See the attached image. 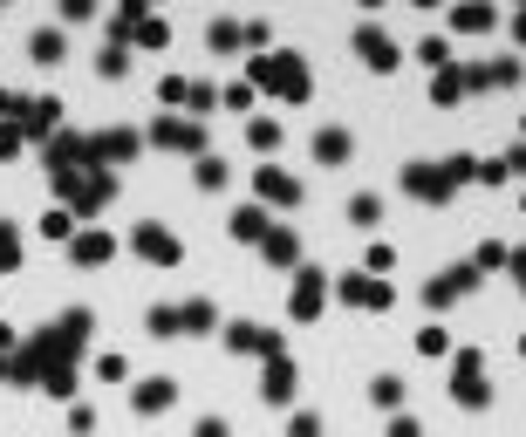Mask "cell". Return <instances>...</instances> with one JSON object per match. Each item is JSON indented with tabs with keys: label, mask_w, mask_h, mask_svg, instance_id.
Returning a JSON list of instances; mask_svg holds the SVG:
<instances>
[{
	"label": "cell",
	"mask_w": 526,
	"mask_h": 437,
	"mask_svg": "<svg viewBox=\"0 0 526 437\" xmlns=\"http://www.w3.org/2000/svg\"><path fill=\"white\" fill-rule=\"evenodd\" d=\"M335 294L349 301V308H390V301H397V294H390V281H376V274H342Z\"/></svg>",
	"instance_id": "obj_9"
},
{
	"label": "cell",
	"mask_w": 526,
	"mask_h": 437,
	"mask_svg": "<svg viewBox=\"0 0 526 437\" xmlns=\"http://www.w3.org/2000/svg\"><path fill=\"white\" fill-rule=\"evenodd\" d=\"M171 396H178V383H171V376H151V383L130 390V404H137L144 417H157V410H171Z\"/></svg>",
	"instance_id": "obj_19"
},
{
	"label": "cell",
	"mask_w": 526,
	"mask_h": 437,
	"mask_svg": "<svg viewBox=\"0 0 526 437\" xmlns=\"http://www.w3.org/2000/svg\"><path fill=\"white\" fill-rule=\"evenodd\" d=\"M199 185H205V191H219V185H226V157L199 151Z\"/></svg>",
	"instance_id": "obj_30"
},
{
	"label": "cell",
	"mask_w": 526,
	"mask_h": 437,
	"mask_svg": "<svg viewBox=\"0 0 526 437\" xmlns=\"http://www.w3.org/2000/svg\"><path fill=\"white\" fill-rule=\"evenodd\" d=\"M472 178H479V164H472V157H437V164H403V178L397 185L410 191V199H451V191L458 185H472Z\"/></svg>",
	"instance_id": "obj_2"
},
{
	"label": "cell",
	"mask_w": 526,
	"mask_h": 437,
	"mask_svg": "<svg viewBox=\"0 0 526 437\" xmlns=\"http://www.w3.org/2000/svg\"><path fill=\"white\" fill-rule=\"evenodd\" d=\"M96 76H103V82L130 76V48H103V55H96Z\"/></svg>",
	"instance_id": "obj_28"
},
{
	"label": "cell",
	"mask_w": 526,
	"mask_h": 437,
	"mask_svg": "<svg viewBox=\"0 0 526 437\" xmlns=\"http://www.w3.org/2000/svg\"><path fill=\"white\" fill-rule=\"evenodd\" d=\"M42 233H48V239H69V233H76V212H69V205H62V212H48Z\"/></svg>",
	"instance_id": "obj_36"
},
{
	"label": "cell",
	"mask_w": 526,
	"mask_h": 437,
	"mask_svg": "<svg viewBox=\"0 0 526 437\" xmlns=\"http://www.w3.org/2000/svg\"><path fill=\"white\" fill-rule=\"evenodd\" d=\"M96 376H103V383H124L130 362H124V356H96Z\"/></svg>",
	"instance_id": "obj_39"
},
{
	"label": "cell",
	"mask_w": 526,
	"mask_h": 437,
	"mask_svg": "<svg viewBox=\"0 0 526 437\" xmlns=\"http://www.w3.org/2000/svg\"><path fill=\"white\" fill-rule=\"evenodd\" d=\"M253 82H226V89H219V109H253Z\"/></svg>",
	"instance_id": "obj_32"
},
{
	"label": "cell",
	"mask_w": 526,
	"mask_h": 437,
	"mask_svg": "<svg viewBox=\"0 0 526 437\" xmlns=\"http://www.w3.org/2000/svg\"><path fill=\"white\" fill-rule=\"evenodd\" d=\"M506 266H512V287L526 294V246H506Z\"/></svg>",
	"instance_id": "obj_43"
},
{
	"label": "cell",
	"mask_w": 526,
	"mask_h": 437,
	"mask_svg": "<svg viewBox=\"0 0 526 437\" xmlns=\"http://www.w3.org/2000/svg\"><path fill=\"white\" fill-rule=\"evenodd\" d=\"M493 7H485V0H458V7H451V28H458V34H485V28H493Z\"/></svg>",
	"instance_id": "obj_22"
},
{
	"label": "cell",
	"mask_w": 526,
	"mask_h": 437,
	"mask_svg": "<svg viewBox=\"0 0 526 437\" xmlns=\"http://www.w3.org/2000/svg\"><path fill=\"white\" fill-rule=\"evenodd\" d=\"M295 390H301V369L287 356H267V376H260V396L267 404H295Z\"/></svg>",
	"instance_id": "obj_12"
},
{
	"label": "cell",
	"mask_w": 526,
	"mask_h": 437,
	"mask_svg": "<svg viewBox=\"0 0 526 437\" xmlns=\"http://www.w3.org/2000/svg\"><path fill=\"white\" fill-rule=\"evenodd\" d=\"M383 437H424V423L418 417H403V410H397V417H390V431Z\"/></svg>",
	"instance_id": "obj_42"
},
{
	"label": "cell",
	"mask_w": 526,
	"mask_h": 437,
	"mask_svg": "<svg viewBox=\"0 0 526 437\" xmlns=\"http://www.w3.org/2000/svg\"><path fill=\"white\" fill-rule=\"evenodd\" d=\"M472 266H479V274H493V266H506V239H485V246L472 253Z\"/></svg>",
	"instance_id": "obj_34"
},
{
	"label": "cell",
	"mask_w": 526,
	"mask_h": 437,
	"mask_svg": "<svg viewBox=\"0 0 526 437\" xmlns=\"http://www.w3.org/2000/svg\"><path fill=\"white\" fill-rule=\"evenodd\" d=\"M247 137H253V151H274V144H280V124H274V116H253Z\"/></svg>",
	"instance_id": "obj_31"
},
{
	"label": "cell",
	"mask_w": 526,
	"mask_h": 437,
	"mask_svg": "<svg viewBox=\"0 0 526 437\" xmlns=\"http://www.w3.org/2000/svg\"><path fill=\"white\" fill-rule=\"evenodd\" d=\"M253 89H274L280 103H308L315 76L301 55H287V48H267V55H253Z\"/></svg>",
	"instance_id": "obj_3"
},
{
	"label": "cell",
	"mask_w": 526,
	"mask_h": 437,
	"mask_svg": "<svg viewBox=\"0 0 526 437\" xmlns=\"http://www.w3.org/2000/svg\"><path fill=\"white\" fill-rule=\"evenodd\" d=\"M28 55H34V62H42V69H55V62H62V55H69V42H62V34H55V28H42V34H34V42H28Z\"/></svg>",
	"instance_id": "obj_25"
},
{
	"label": "cell",
	"mask_w": 526,
	"mask_h": 437,
	"mask_svg": "<svg viewBox=\"0 0 526 437\" xmlns=\"http://www.w3.org/2000/svg\"><path fill=\"white\" fill-rule=\"evenodd\" d=\"M205 42H212V55H232V48H247V21H212Z\"/></svg>",
	"instance_id": "obj_24"
},
{
	"label": "cell",
	"mask_w": 526,
	"mask_h": 437,
	"mask_svg": "<svg viewBox=\"0 0 526 437\" xmlns=\"http://www.w3.org/2000/svg\"><path fill=\"white\" fill-rule=\"evenodd\" d=\"M109 253H117L109 233H69V260H76V266H103Z\"/></svg>",
	"instance_id": "obj_16"
},
{
	"label": "cell",
	"mask_w": 526,
	"mask_h": 437,
	"mask_svg": "<svg viewBox=\"0 0 526 437\" xmlns=\"http://www.w3.org/2000/svg\"><path fill=\"white\" fill-rule=\"evenodd\" d=\"M151 144H157V151H192V157H199V151H205V130H199V116L164 109V116L151 124Z\"/></svg>",
	"instance_id": "obj_5"
},
{
	"label": "cell",
	"mask_w": 526,
	"mask_h": 437,
	"mask_svg": "<svg viewBox=\"0 0 526 437\" xmlns=\"http://www.w3.org/2000/svg\"><path fill=\"white\" fill-rule=\"evenodd\" d=\"M485 185H506V178H526V144H512V151H499L493 164H479Z\"/></svg>",
	"instance_id": "obj_21"
},
{
	"label": "cell",
	"mask_w": 526,
	"mask_h": 437,
	"mask_svg": "<svg viewBox=\"0 0 526 437\" xmlns=\"http://www.w3.org/2000/svg\"><path fill=\"white\" fill-rule=\"evenodd\" d=\"M451 396H458L465 410H485V362H479V349H458V356H451Z\"/></svg>",
	"instance_id": "obj_4"
},
{
	"label": "cell",
	"mask_w": 526,
	"mask_h": 437,
	"mask_svg": "<svg viewBox=\"0 0 526 437\" xmlns=\"http://www.w3.org/2000/svg\"><path fill=\"white\" fill-rule=\"evenodd\" d=\"M287 437H322V423H315V417H308V410H301V417H295V423H287Z\"/></svg>",
	"instance_id": "obj_45"
},
{
	"label": "cell",
	"mask_w": 526,
	"mask_h": 437,
	"mask_svg": "<svg viewBox=\"0 0 526 437\" xmlns=\"http://www.w3.org/2000/svg\"><path fill=\"white\" fill-rule=\"evenodd\" d=\"M199 437H232V431H226V417H205V423H199Z\"/></svg>",
	"instance_id": "obj_46"
},
{
	"label": "cell",
	"mask_w": 526,
	"mask_h": 437,
	"mask_svg": "<svg viewBox=\"0 0 526 437\" xmlns=\"http://www.w3.org/2000/svg\"><path fill=\"white\" fill-rule=\"evenodd\" d=\"M185 109H192V116H212V109H219V89H212V82H192V89H185Z\"/></svg>",
	"instance_id": "obj_29"
},
{
	"label": "cell",
	"mask_w": 526,
	"mask_h": 437,
	"mask_svg": "<svg viewBox=\"0 0 526 437\" xmlns=\"http://www.w3.org/2000/svg\"><path fill=\"white\" fill-rule=\"evenodd\" d=\"M418 62H431V69H451V42H445V34H431V42H418Z\"/></svg>",
	"instance_id": "obj_33"
},
{
	"label": "cell",
	"mask_w": 526,
	"mask_h": 437,
	"mask_svg": "<svg viewBox=\"0 0 526 437\" xmlns=\"http://www.w3.org/2000/svg\"><path fill=\"white\" fill-rule=\"evenodd\" d=\"M267 226H274V218H267V205H240V212L226 218V233H232V239H253V246L267 239Z\"/></svg>",
	"instance_id": "obj_20"
},
{
	"label": "cell",
	"mask_w": 526,
	"mask_h": 437,
	"mask_svg": "<svg viewBox=\"0 0 526 437\" xmlns=\"http://www.w3.org/2000/svg\"><path fill=\"white\" fill-rule=\"evenodd\" d=\"M362 7H383V0H362Z\"/></svg>",
	"instance_id": "obj_49"
},
{
	"label": "cell",
	"mask_w": 526,
	"mask_h": 437,
	"mask_svg": "<svg viewBox=\"0 0 526 437\" xmlns=\"http://www.w3.org/2000/svg\"><path fill=\"white\" fill-rule=\"evenodd\" d=\"M315 157H322V164H335V172H342V164L356 157V137H349V130H335V124H328V130H315Z\"/></svg>",
	"instance_id": "obj_17"
},
{
	"label": "cell",
	"mask_w": 526,
	"mask_h": 437,
	"mask_svg": "<svg viewBox=\"0 0 526 437\" xmlns=\"http://www.w3.org/2000/svg\"><path fill=\"white\" fill-rule=\"evenodd\" d=\"M171 321H178V335H205L219 321V308L212 301H185V308H171Z\"/></svg>",
	"instance_id": "obj_23"
},
{
	"label": "cell",
	"mask_w": 526,
	"mask_h": 437,
	"mask_svg": "<svg viewBox=\"0 0 526 437\" xmlns=\"http://www.w3.org/2000/svg\"><path fill=\"white\" fill-rule=\"evenodd\" d=\"M458 96H465V69H437V76H431V103H458Z\"/></svg>",
	"instance_id": "obj_26"
},
{
	"label": "cell",
	"mask_w": 526,
	"mask_h": 437,
	"mask_svg": "<svg viewBox=\"0 0 526 437\" xmlns=\"http://www.w3.org/2000/svg\"><path fill=\"white\" fill-rule=\"evenodd\" d=\"M7 342H14V335H7V328H0V369H14V362H7Z\"/></svg>",
	"instance_id": "obj_47"
},
{
	"label": "cell",
	"mask_w": 526,
	"mask_h": 437,
	"mask_svg": "<svg viewBox=\"0 0 526 437\" xmlns=\"http://www.w3.org/2000/svg\"><path fill=\"white\" fill-rule=\"evenodd\" d=\"M520 212H526V199H520Z\"/></svg>",
	"instance_id": "obj_51"
},
{
	"label": "cell",
	"mask_w": 526,
	"mask_h": 437,
	"mask_svg": "<svg viewBox=\"0 0 526 437\" xmlns=\"http://www.w3.org/2000/svg\"><path fill=\"white\" fill-rule=\"evenodd\" d=\"M21 137H48V130L62 124V103H55V96H34V103H21Z\"/></svg>",
	"instance_id": "obj_14"
},
{
	"label": "cell",
	"mask_w": 526,
	"mask_h": 437,
	"mask_svg": "<svg viewBox=\"0 0 526 437\" xmlns=\"http://www.w3.org/2000/svg\"><path fill=\"white\" fill-rule=\"evenodd\" d=\"M418 7H445V0H418Z\"/></svg>",
	"instance_id": "obj_48"
},
{
	"label": "cell",
	"mask_w": 526,
	"mask_h": 437,
	"mask_svg": "<svg viewBox=\"0 0 526 437\" xmlns=\"http://www.w3.org/2000/svg\"><path fill=\"white\" fill-rule=\"evenodd\" d=\"M130 246H137V253H144L151 266H178V260H185V246H178V233H164L157 218H144V226H130Z\"/></svg>",
	"instance_id": "obj_7"
},
{
	"label": "cell",
	"mask_w": 526,
	"mask_h": 437,
	"mask_svg": "<svg viewBox=\"0 0 526 437\" xmlns=\"http://www.w3.org/2000/svg\"><path fill=\"white\" fill-rule=\"evenodd\" d=\"M390 266H397V253H390V246H370V274H376V281H383Z\"/></svg>",
	"instance_id": "obj_44"
},
{
	"label": "cell",
	"mask_w": 526,
	"mask_h": 437,
	"mask_svg": "<svg viewBox=\"0 0 526 437\" xmlns=\"http://www.w3.org/2000/svg\"><path fill=\"white\" fill-rule=\"evenodd\" d=\"M370 404L376 410H397L403 404V376H376V383H370Z\"/></svg>",
	"instance_id": "obj_27"
},
{
	"label": "cell",
	"mask_w": 526,
	"mask_h": 437,
	"mask_svg": "<svg viewBox=\"0 0 526 437\" xmlns=\"http://www.w3.org/2000/svg\"><path fill=\"white\" fill-rule=\"evenodd\" d=\"M130 42H144V48H164V42H171V28H164V21H144V28L130 34Z\"/></svg>",
	"instance_id": "obj_40"
},
{
	"label": "cell",
	"mask_w": 526,
	"mask_h": 437,
	"mask_svg": "<svg viewBox=\"0 0 526 437\" xmlns=\"http://www.w3.org/2000/svg\"><path fill=\"white\" fill-rule=\"evenodd\" d=\"M253 191H260V205H301V178L280 172V164H260V172H253Z\"/></svg>",
	"instance_id": "obj_10"
},
{
	"label": "cell",
	"mask_w": 526,
	"mask_h": 437,
	"mask_svg": "<svg viewBox=\"0 0 526 437\" xmlns=\"http://www.w3.org/2000/svg\"><path fill=\"white\" fill-rule=\"evenodd\" d=\"M520 356H526V335H520Z\"/></svg>",
	"instance_id": "obj_50"
},
{
	"label": "cell",
	"mask_w": 526,
	"mask_h": 437,
	"mask_svg": "<svg viewBox=\"0 0 526 437\" xmlns=\"http://www.w3.org/2000/svg\"><path fill=\"white\" fill-rule=\"evenodd\" d=\"M82 342H89V308H69L62 321L48 328L42 342H28V356H21V369L28 376H42L55 396H69L76 390V356H82Z\"/></svg>",
	"instance_id": "obj_1"
},
{
	"label": "cell",
	"mask_w": 526,
	"mask_h": 437,
	"mask_svg": "<svg viewBox=\"0 0 526 437\" xmlns=\"http://www.w3.org/2000/svg\"><path fill=\"white\" fill-rule=\"evenodd\" d=\"M185 89H192L185 76H164V82H157V103H164V109H178V103H185Z\"/></svg>",
	"instance_id": "obj_37"
},
{
	"label": "cell",
	"mask_w": 526,
	"mask_h": 437,
	"mask_svg": "<svg viewBox=\"0 0 526 437\" xmlns=\"http://www.w3.org/2000/svg\"><path fill=\"white\" fill-rule=\"evenodd\" d=\"M322 301H328V274H322V266H295L287 314H295V321H315V314H322Z\"/></svg>",
	"instance_id": "obj_6"
},
{
	"label": "cell",
	"mask_w": 526,
	"mask_h": 437,
	"mask_svg": "<svg viewBox=\"0 0 526 437\" xmlns=\"http://www.w3.org/2000/svg\"><path fill=\"white\" fill-rule=\"evenodd\" d=\"M137 130H103V137H89V151H96V164H103V172H109V164H130V157H137Z\"/></svg>",
	"instance_id": "obj_13"
},
{
	"label": "cell",
	"mask_w": 526,
	"mask_h": 437,
	"mask_svg": "<svg viewBox=\"0 0 526 437\" xmlns=\"http://www.w3.org/2000/svg\"><path fill=\"white\" fill-rule=\"evenodd\" d=\"M356 48H362V62H370L376 76H390V69H397V42H390L383 28H362V34H356Z\"/></svg>",
	"instance_id": "obj_15"
},
{
	"label": "cell",
	"mask_w": 526,
	"mask_h": 437,
	"mask_svg": "<svg viewBox=\"0 0 526 437\" xmlns=\"http://www.w3.org/2000/svg\"><path fill=\"white\" fill-rule=\"evenodd\" d=\"M55 14H62V21H89L96 0H55Z\"/></svg>",
	"instance_id": "obj_41"
},
{
	"label": "cell",
	"mask_w": 526,
	"mask_h": 437,
	"mask_svg": "<svg viewBox=\"0 0 526 437\" xmlns=\"http://www.w3.org/2000/svg\"><path fill=\"white\" fill-rule=\"evenodd\" d=\"M472 287H479V266L465 260V266H451V274H437V281L424 287V301H431V308H451V301L472 294Z\"/></svg>",
	"instance_id": "obj_11"
},
{
	"label": "cell",
	"mask_w": 526,
	"mask_h": 437,
	"mask_svg": "<svg viewBox=\"0 0 526 437\" xmlns=\"http://www.w3.org/2000/svg\"><path fill=\"white\" fill-rule=\"evenodd\" d=\"M260 253H267V266H287V274H295V260H301V239L287 233V226H267Z\"/></svg>",
	"instance_id": "obj_18"
},
{
	"label": "cell",
	"mask_w": 526,
	"mask_h": 437,
	"mask_svg": "<svg viewBox=\"0 0 526 437\" xmlns=\"http://www.w3.org/2000/svg\"><path fill=\"white\" fill-rule=\"evenodd\" d=\"M445 349H451L445 328H424V335H418V356H445Z\"/></svg>",
	"instance_id": "obj_38"
},
{
	"label": "cell",
	"mask_w": 526,
	"mask_h": 437,
	"mask_svg": "<svg viewBox=\"0 0 526 437\" xmlns=\"http://www.w3.org/2000/svg\"><path fill=\"white\" fill-rule=\"evenodd\" d=\"M349 218H356V226H376V218H383V205H376V191H362V199H349Z\"/></svg>",
	"instance_id": "obj_35"
},
{
	"label": "cell",
	"mask_w": 526,
	"mask_h": 437,
	"mask_svg": "<svg viewBox=\"0 0 526 437\" xmlns=\"http://www.w3.org/2000/svg\"><path fill=\"white\" fill-rule=\"evenodd\" d=\"M226 349L232 356H280V335L260 321H226Z\"/></svg>",
	"instance_id": "obj_8"
}]
</instances>
